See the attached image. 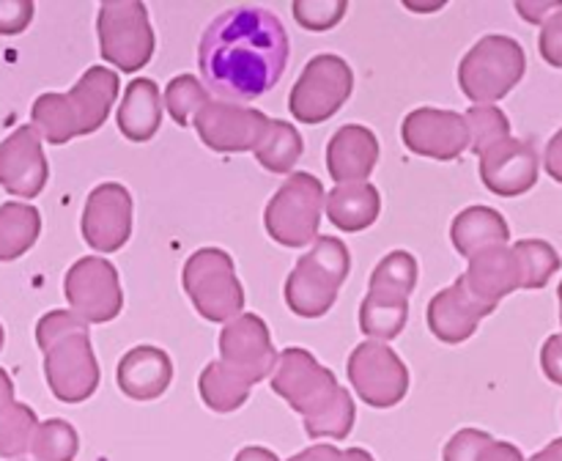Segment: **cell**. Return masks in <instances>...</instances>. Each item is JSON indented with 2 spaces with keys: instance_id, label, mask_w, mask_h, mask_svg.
<instances>
[{
  "instance_id": "cell-1",
  "label": "cell",
  "mask_w": 562,
  "mask_h": 461,
  "mask_svg": "<svg viewBox=\"0 0 562 461\" xmlns=\"http://www.w3.org/2000/svg\"><path fill=\"white\" fill-rule=\"evenodd\" d=\"M291 58V38L274 11L236 5L214 16L198 44L206 91L223 102H252L272 91Z\"/></svg>"
},
{
  "instance_id": "cell-2",
  "label": "cell",
  "mask_w": 562,
  "mask_h": 461,
  "mask_svg": "<svg viewBox=\"0 0 562 461\" xmlns=\"http://www.w3.org/2000/svg\"><path fill=\"white\" fill-rule=\"evenodd\" d=\"M272 390L300 412L311 439H346L355 428L357 406L346 387H340L335 373L324 368L302 346L280 351L272 371Z\"/></svg>"
},
{
  "instance_id": "cell-3",
  "label": "cell",
  "mask_w": 562,
  "mask_h": 461,
  "mask_svg": "<svg viewBox=\"0 0 562 461\" xmlns=\"http://www.w3.org/2000/svg\"><path fill=\"white\" fill-rule=\"evenodd\" d=\"M91 329L71 311H49L36 324V344L44 351V376L64 404H82L99 387V362Z\"/></svg>"
},
{
  "instance_id": "cell-4",
  "label": "cell",
  "mask_w": 562,
  "mask_h": 461,
  "mask_svg": "<svg viewBox=\"0 0 562 461\" xmlns=\"http://www.w3.org/2000/svg\"><path fill=\"white\" fill-rule=\"evenodd\" d=\"M119 75L104 66H91L66 93H42L33 102V130L53 146L93 135L108 121L119 99Z\"/></svg>"
},
{
  "instance_id": "cell-5",
  "label": "cell",
  "mask_w": 562,
  "mask_h": 461,
  "mask_svg": "<svg viewBox=\"0 0 562 461\" xmlns=\"http://www.w3.org/2000/svg\"><path fill=\"white\" fill-rule=\"evenodd\" d=\"M349 247L338 236H318L285 280V302L302 318H318L335 305L349 278Z\"/></svg>"
},
{
  "instance_id": "cell-6",
  "label": "cell",
  "mask_w": 562,
  "mask_h": 461,
  "mask_svg": "<svg viewBox=\"0 0 562 461\" xmlns=\"http://www.w3.org/2000/svg\"><path fill=\"white\" fill-rule=\"evenodd\" d=\"M417 285V258L393 250L373 267L368 294L360 305V329L371 338L393 340L409 322V296Z\"/></svg>"
},
{
  "instance_id": "cell-7",
  "label": "cell",
  "mask_w": 562,
  "mask_h": 461,
  "mask_svg": "<svg viewBox=\"0 0 562 461\" xmlns=\"http://www.w3.org/2000/svg\"><path fill=\"white\" fill-rule=\"evenodd\" d=\"M527 71V55L516 38L488 33L461 58L459 86L475 104H492L508 97Z\"/></svg>"
},
{
  "instance_id": "cell-8",
  "label": "cell",
  "mask_w": 562,
  "mask_h": 461,
  "mask_svg": "<svg viewBox=\"0 0 562 461\" xmlns=\"http://www.w3.org/2000/svg\"><path fill=\"white\" fill-rule=\"evenodd\" d=\"M187 296L209 322H231L245 311V289L236 278L234 258L220 247L192 252L181 272Z\"/></svg>"
},
{
  "instance_id": "cell-9",
  "label": "cell",
  "mask_w": 562,
  "mask_h": 461,
  "mask_svg": "<svg viewBox=\"0 0 562 461\" xmlns=\"http://www.w3.org/2000/svg\"><path fill=\"white\" fill-rule=\"evenodd\" d=\"M324 184L313 173H291L269 198L263 225L267 234L283 247H305L318 239L324 212Z\"/></svg>"
},
{
  "instance_id": "cell-10",
  "label": "cell",
  "mask_w": 562,
  "mask_h": 461,
  "mask_svg": "<svg viewBox=\"0 0 562 461\" xmlns=\"http://www.w3.org/2000/svg\"><path fill=\"white\" fill-rule=\"evenodd\" d=\"M99 53L121 71H137L151 60L154 31L148 9L140 0L102 3L97 14Z\"/></svg>"
},
{
  "instance_id": "cell-11",
  "label": "cell",
  "mask_w": 562,
  "mask_h": 461,
  "mask_svg": "<svg viewBox=\"0 0 562 461\" xmlns=\"http://www.w3.org/2000/svg\"><path fill=\"white\" fill-rule=\"evenodd\" d=\"M355 91V71L340 55L322 53L311 58L294 82L289 110L302 124H322L333 119Z\"/></svg>"
},
{
  "instance_id": "cell-12",
  "label": "cell",
  "mask_w": 562,
  "mask_h": 461,
  "mask_svg": "<svg viewBox=\"0 0 562 461\" xmlns=\"http://www.w3.org/2000/svg\"><path fill=\"white\" fill-rule=\"evenodd\" d=\"M349 382L373 409H390L409 393V368L398 351L379 340H366L349 355Z\"/></svg>"
},
{
  "instance_id": "cell-13",
  "label": "cell",
  "mask_w": 562,
  "mask_h": 461,
  "mask_svg": "<svg viewBox=\"0 0 562 461\" xmlns=\"http://www.w3.org/2000/svg\"><path fill=\"white\" fill-rule=\"evenodd\" d=\"M64 291L71 313L86 324L113 322L124 307L119 269L108 258L86 256L71 263L64 280Z\"/></svg>"
},
{
  "instance_id": "cell-14",
  "label": "cell",
  "mask_w": 562,
  "mask_h": 461,
  "mask_svg": "<svg viewBox=\"0 0 562 461\" xmlns=\"http://www.w3.org/2000/svg\"><path fill=\"white\" fill-rule=\"evenodd\" d=\"M269 115L261 110L241 108V104L212 99L201 113L195 115V132L212 151L236 154L256 151L269 130Z\"/></svg>"
},
{
  "instance_id": "cell-15",
  "label": "cell",
  "mask_w": 562,
  "mask_h": 461,
  "mask_svg": "<svg viewBox=\"0 0 562 461\" xmlns=\"http://www.w3.org/2000/svg\"><path fill=\"white\" fill-rule=\"evenodd\" d=\"M220 360L239 373L247 384H258L272 376L278 366V349L272 346L267 322L256 313H241L231 318L220 333Z\"/></svg>"
},
{
  "instance_id": "cell-16",
  "label": "cell",
  "mask_w": 562,
  "mask_h": 461,
  "mask_svg": "<svg viewBox=\"0 0 562 461\" xmlns=\"http://www.w3.org/2000/svg\"><path fill=\"white\" fill-rule=\"evenodd\" d=\"M401 140L417 157L450 162L470 148V130L461 113L437 108H417L401 124Z\"/></svg>"
},
{
  "instance_id": "cell-17",
  "label": "cell",
  "mask_w": 562,
  "mask_h": 461,
  "mask_svg": "<svg viewBox=\"0 0 562 461\" xmlns=\"http://www.w3.org/2000/svg\"><path fill=\"white\" fill-rule=\"evenodd\" d=\"M82 239L99 252H115L132 236V195L119 181L93 187L82 209Z\"/></svg>"
},
{
  "instance_id": "cell-18",
  "label": "cell",
  "mask_w": 562,
  "mask_h": 461,
  "mask_svg": "<svg viewBox=\"0 0 562 461\" xmlns=\"http://www.w3.org/2000/svg\"><path fill=\"white\" fill-rule=\"evenodd\" d=\"M49 179L42 135L33 126H16L0 143V187L16 198H36Z\"/></svg>"
},
{
  "instance_id": "cell-19",
  "label": "cell",
  "mask_w": 562,
  "mask_h": 461,
  "mask_svg": "<svg viewBox=\"0 0 562 461\" xmlns=\"http://www.w3.org/2000/svg\"><path fill=\"white\" fill-rule=\"evenodd\" d=\"M538 168H541V159H538V148L532 140L508 137L481 154L483 184L499 198H516L530 192L538 181Z\"/></svg>"
},
{
  "instance_id": "cell-20",
  "label": "cell",
  "mask_w": 562,
  "mask_h": 461,
  "mask_svg": "<svg viewBox=\"0 0 562 461\" xmlns=\"http://www.w3.org/2000/svg\"><path fill=\"white\" fill-rule=\"evenodd\" d=\"M492 307L481 305L475 296L467 291L464 278H456L453 285L439 291L431 302H428V327L437 335L442 344H464L475 335L477 324L486 316H492Z\"/></svg>"
},
{
  "instance_id": "cell-21",
  "label": "cell",
  "mask_w": 562,
  "mask_h": 461,
  "mask_svg": "<svg viewBox=\"0 0 562 461\" xmlns=\"http://www.w3.org/2000/svg\"><path fill=\"white\" fill-rule=\"evenodd\" d=\"M461 278H464L467 291L481 305L492 307V311H497L499 300H505L516 289H521L519 261H516L514 247L508 245L488 247V250L472 256L470 267H467V272Z\"/></svg>"
},
{
  "instance_id": "cell-22",
  "label": "cell",
  "mask_w": 562,
  "mask_h": 461,
  "mask_svg": "<svg viewBox=\"0 0 562 461\" xmlns=\"http://www.w3.org/2000/svg\"><path fill=\"white\" fill-rule=\"evenodd\" d=\"M379 162V137L362 124H346L329 137L327 170L338 184L368 181Z\"/></svg>"
},
{
  "instance_id": "cell-23",
  "label": "cell",
  "mask_w": 562,
  "mask_h": 461,
  "mask_svg": "<svg viewBox=\"0 0 562 461\" xmlns=\"http://www.w3.org/2000/svg\"><path fill=\"white\" fill-rule=\"evenodd\" d=\"M115 382L126 398L154 401L173 382V362L157 346H135L121 357Z\"/></svg>"
},
{
  "instance_id": "cell-24",
  "label": "cell",
  "mask_w": 562,
  "mask_h": 461,
  "mask_svg": "<svg viewBox=\"0 0 562 461\" xmlns=\"http://www.w3.org/2000/svg\"><path fill=\"white\" fill-rule=\"evenodd\" d=\"M508 220L492 206H470L456 214L453 223H450V241L464 258L477 256L488 247L508 245Z\"/></svg>"
},
{
  "instance_id": "cell-25",
  "label": "cell",
  "mask_w": 562,
  "mask_h": 461,
  "mask_svg": "<svg viewBox=\"0 0 562 461\" xmlns=\"http://www.w3.org/2000/svg\"><path fill=\"white\" fill-rule=\"evenodd\" d=\"M162 124V93L159 86L148 77H137L126 86L124 102L119 108V130L126 140L146 143L151 140Z\"/></svg>"
},
{
  "instance_id": "cell-26",
  "label": "cell",
  "mask_w": 562,
  "mask_h": 461,
  "mask_svg": "<svg viewBox=\"0 0 562 461\" xmlns=\"http://www.w3.org/2000/svg\"><path fill=\"white\" fill-rule=\"evenodd\" d=\"M327 217L329 223L338 225L346 234L371 228L382 212V195L371 181L360 184H338L333 192H327Z\"/></svg>"
},
{
  "instance_id": "cell-27",
  "label": "cell",
  "mask_w": 562,
  "mask_h": 461,
  "mask_svg": "<svg viewBox=\"0 0 562 461\" xmlns=\"http://www.w3.org/2000/svg\"><path fill=\"white\" fill-rule=\"evenodd\" d=\"M42 234V214L36 206L9 201L0 206V261H16L25 256Z\"/></svg>"
},
{
  "instance_id": "cell-28",
  "label": "cell",
  "mask_w": 562,
  "mask_h": 461,
  "mask_svg": "<svg viewBox=\"0 0 562 461\" xmlns=\"http://www.w3.org/2000/svg\"><path fill=\"white\" fill-rule=\"evenodd\" d=\"M198 390H201V398L209 409L228 415V412L245 406V401L250 398L252 384H247L239 373L231 371L223 360H214L203 368L201 379H198Z\"/></svg>"
},
{
  "instance_id": "cell-29",
  "label": "cell",
  "mask_w": 562,
  "mask_h": 461,
  "mask_svg": "<svg viewBox=\"0 0 562 461\" xmlns=\"http://www.w3.org/2000/svg\"><path fill=\"white\" fill-rule=\"evenodd\" d=\"M302 151H305V143H302V135L296 132V126L289 124V121L272 119L269 121L267 135H263V140L258 143V148L252 154L272 173H289L300 162Z\"/></svg>"
},
{
  "instance_id": "cell-30",
  "label": "cell",
  "mask_w": 562,
  "mask_h": 461,
  "mask_svg": "<svg viewBox=\"0 0 562 461\" xmlns=\"http://www.w3.org/2000/svg\"><path fill=\"white\" fill-rule=\"evenodd\" d=\"M516 261L521 272V289H543L552 274L562 267L558 250L543 239H521L514 245Z\"/></svg>"
},
{
  "instance_id": "cell-31",
  "label": "cell",
  "mask_w": 562,
  "mask_h": 461,
  "mask_svg": "<svg viewBox=\"0 0 562 461\" xmlns=\"http://www.w3.org/2000/svg\"><path fill=\"white\" fill-rule=\"evenodd\" d=\"M31 453L36 461H75V456L80 453V437L71 423L49 417L33 431Z\"/></svg>"
},
{
  "instance_id": "cell-32",
  "label": "cell",
  "mask_w": 562,
  "mask_h": 461,
  "mask_svg": "<svg viewBox=\"0 0 562 461\" xmlns=\"http://www.w3.org/2000/svg\"><path fill=\"white\" fill-rule=\"evenodd\" d=\"M36 426L38 417L27 404L14 401V404L3 406L0 409V456L3 459H20V456H25L31 450V439Z\"/></svg>"
},
{
  "instance_id": "cell-33",
  "label": "cell",
  "mask_w": 562,
  "mask_h": 461,
  "mask_svg": "<svg viewBox=\"0 0 562 461\" xmlns=\"http://www.w3.org/2000/svg\"><path fill=\"white\" fill-rule=\"evenodd\" d=\"M467 130H470V148L481 157L488 148L510 137V121L494 104H472L464 115Z\"/></svg>"
},
{
  "instance_id": "cell-34",
  "label": "cell",
  "mask_w": 562,
  "mask_h": 461,
  "mask_svg": "<svg viewBox=\"0 0 562 461\" xmlns=\"http://www.w3.org/2000/svg\"><path fill=\"white\" fill-rule=\"evenodd\" d=\"M212 102L206 86L192 75H179L165 88V108L179 126H190L195 115Z\"/></svg>"
},
{
  "instance_id": "cell-35",
  "label": "cell",
  "mask_w": 562,
  "mask_h": 461,
  "mask_svg": "<svg viewBox=\"0 0 562 461\" xmlns=\"http://www.w3.org/2000/svg\"><path fill=\"white\" fill-rule=\"evenodd\" d=\"M294 11V20L300 22L307 31H329V27L338 25L346 16L349 5L344 0H329V3H316V0H296L291 5Z\"/></svg>"
},
{
  "instance_id": "cell-36",
  "label": "cell",
  "mask_w": 562,
  "mask_h": 461,
  "mask_svg": "<svg viewBox=\"0 0 562 461\" xmlns=\"http://www.w3.org/2000/svg\"><path fill=\"white\" fill-rule=\"evenodd\" d=\"M492 439V434L481 431V428H461L445 445V461H477L481 450L486 448V442Z\"/></svg>"
},
{
  "instance_id": "cell-37",
  "label": "cell",
  "mask_w": 562,
  "mask_h": 461,
  "mask_svg": "<svg viewBox=\"0 0 562 461\" xmlns=\"http://www.w3.org/2000/svg\"><path fill=\"white\" fill-rule=\"evenodd\" d=\"M541 58L554 69H562V9L554 11L549 20H543L541 36H538Z\"/></svg>"
},
{
  "instance_id": "cell-38",
  "label": "cell",
  "mask_w": 562,
  "mask_h": 461,
  "mask_svg": "<svg viewBox=\"0 0 562 461\" xmlns=\"http://www.w3.org/2000/svg\"><path fill=\"white\" fill-rule=\"evenodd\" d=\"M31 0H0V36H16L33 20Z\"/></svg>"
},
{
  "instance_id": "cell-39",
  "label": "cell",
  "mask_w": 562,
  "mask_h": 461,
  "mask_svg": "<svg viewBox=\"0 0 562 461\" xmlns=\"http://www.w3.org/2000/svg\"><path fill=\"white\" fill-rule=\"evenodd\" d=\"M541 368L549 382L562 384V333L547 338L541 349Z\"/></svg>"
},
{
  "instance_id": "cell-40",
  "label": "cell",
  "mask_w": 562,
  "mask_h": 461,
  "mask_svg": "<svg viewBox=\"0 0 562 461\" xmlns=\"http://www.w3.org/2000/svg\"><path fill=\"white\" fill-rule=\"evenodd\" d=\"M477 461H525V456H521V450L516 445L492 437L486 442V448L481 450V456H477Z\"/></svg>"
},
{
  "instance_id": "cell-41",
  "label": "cell",
  "mask_w": 562,
  "mask_h": 461,
  "mask_svg": "<svg viewBox=\"0 0 562 461\" xmlns=\"http://www.w3.org/2000/svg\"><path fill=\"white\" fill-rule=\"evenodd\" d=\"M560 9V0H547V3H525V0H521V3H516V11H519L527 22H532V25H543V20H549V16Z\"/></svg>"
},
{
  "instance_id": "cell-42",
  "label": "cell",
  "mask_w": 562,
  "mask_h": 461,
  "mask_svg": "<svg viewBox=\"0 0 562 461\" xmlns=\"http://www.w3.org/2000/svg\"><path fill=\"white\" fill-rule=\"evenodd\" d=\"M543 168L547 173L552 176L554 181L562 184V126L558 130V135H552V140L547 143V151H543Z\"/></svg>"
},
{
  "instance_id": "cell-43",
  "label": "cell",
  "mask_w": 562,
  "mask_h": 461,
  "mask_svg": "<svg viewBox=\"0 0 562 461\" xmlns=\"http://www.w3.org/2000/svg\"><path fill=\"white\" fill-rule=\"evenodd\" d=\"M289 461H340V450L335 445H311V448L291 456Z\"/></svg>"
},
{
  "instance_id": "cell-44",
  "label": "cell",
  "mask_w": 562,
  "mask_h": 461,
  "mask_svg": "<svg viewBox=\"0 0 562 461\" xmlns=\"http://www.w3.org/2000/svg\"><path fill=\"white\" fill-rule=\"evenodd\" d=\"M234 461H280V459L269 448H261V445H247V448H241L239 453H236Z\"/></svg>"
},
{
  "instance_id": "cell-45",
  "label": "cell",
  "mask_w": 562,
  "mask_h": 461,
  "mask_svg": "<svg viewBox=\"0 0 562 461\" xmlns=\"http://www.w3.org/2000/svg\"><path fill=\"white\" fill-rule=\"evenodd\" d=\"M14 382H11V376L5 373V368H0V409L14 404Z\"/></svg>"
},
{
  "instance_id": "cell-46",
  "label": "cell",
  "mask_w": 562,
  "mask_h": 461,
  "mask_svg": "<svg viewBox=\"0 0 562 461\" xmlns=\"http://www.w3.org/2000/svg\"><path fill=\"white\" fill-rule=\"evenodd\" d=\"M527 461H562V437L554 439V442H549L547 448L538 450V453Z\"/></svg>"
},
{
  "instance_id": "cell-47",
  "label": "cell",
  "mask_w": 562,
  "mask_h": 461,
  "mask_svg": "<svg viewBox=\"0 0 562 461\" xmlns=\"http://www.w3.org/2000/svg\"><path fill=\"white\" fill-rule=\"evenodd\" d=\"M340 461H376L368 450L362 448H349V450H340Z\"/></svg>"
},
{
  "instance_id": "cell-48",
  "label": "cell",
  "mask_w": 562,
  "mask_h": 461,
  "mask_svg": "<svg viewBox=\"0 0 562 461\" xmlns=\"http://www.w3.org/2000/svg\"><path fill=\"white\" fill-rule=\"evenodd\" d=\"M445 3H412V0H406V9L409 11H423V14H426V11H439L442 9Z\"/></svg>"
},
{
  "instance_id": "cell-49",
  "label": "cell",
  "mask_w": 562,
  "mask_h": 461,
  "mask_svg": "<svg viewBox=\"0 0 562 461\" xmlns=\"http://www.w3.org/2000/svg\"><path fill=\"white\" fill-rule=\"evenodd\" d=\"M558 296H560V322H562V283H560V289H558Z\"/></svg>"
},
{
  "instance_id": "cell-50",
  "label": "cell",
  "mask_w": 562,
  "mask_h": 461,
  "mask_svg": "<svg viewBox=\"0 0 562 461\" xmlns=\"http://www.w3.org/2000/svg\"><path fill=\"white\" fill-rule=\"evenodd\" d=\"M3 340H5V333H3V324H0V349H3Z\"/></svg>"
},
{
  "instance_id": "cell-51",
  "label": "cell",
  "mask_w": 562,
  "mask_h": 461,
  "mask_svg": "<svg viewBox=\"0 0 562 461\" xmlns=\"http://www.w3.org/2000/svg\"><path fill=\"white\" fill-rule=\"evenodd\" d=\"M16 461H20V459H16Z\"/></svg>"
}]
</instances>
